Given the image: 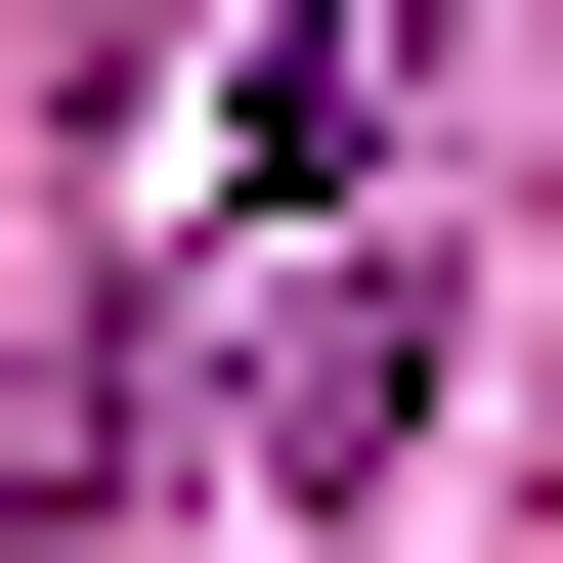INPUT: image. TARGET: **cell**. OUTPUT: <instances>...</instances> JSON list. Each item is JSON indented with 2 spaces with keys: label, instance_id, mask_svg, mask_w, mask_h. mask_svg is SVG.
Wrapping results in <instances>:
<instances>
[{
  "label": "cell",
  "instance_id": "6da1fadb",
  "mask_svg": "<svg viewBox=\"0 0 563 563\" xmlns=\"http://www.w3.org/2000/svg\"><path fill=\"white\" fill-rule=\"evenodd\" d=\"M217 433H261L303 520H347V477H433V261H390V217H303V261H261V347H217Z\"/></svg>",
  "mask_w": 563,
  "mask_h": 563
},
{
  "label": "cell",
  "instance_id": "7a4b0ae2",
  "mask_svg": "<svg viewBox=\"0 0 563 563\" xmlns=\"http://www.w3.org/2000/svg\"><path fill=\"white\" fill-rule=\"evenodd\" d=\"M390 44H433V0H261V44H217V217H261V261L390 217Z\"/></svg>",
  "mask_w": 563,
  "mask_h": 563
}]
</instances>
